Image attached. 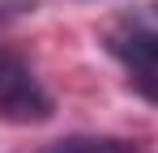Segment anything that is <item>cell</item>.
<instances>
[{
  "mask_svg": "<svg viewBox=\"0 0 158 153\" xmlns=\"http://www.w3.org/2000/svg\"><path fill=\"white\" fill-rule=\"evenodd\" d=\"M111 51L128 64V76L132 85L145 94V98L158 102V34H145V30H137L128 38H115Z\"/></svg>",
  "mask_w": 158,
  "mask_h": 153,
  "instance_id": "2",
  "label": "cell"
},
{
  "mask_svg": "<svg viewBox=\"0 0 158 153\" xmlns=\"http://www.w3.org/2000/svg\"><path fill=\"white\" fill-rule=\"evenodd\" d=\"M0 119L9 124H43L52 119V94L13 51H0Z\"/></svg>",
  "mask_w": 158,
  "mask_h": 153,
  "instance_id": "1",
  "label": "cell"
},
{
  "mask_svg": "<svg viewBox=\"0 0 158 153\" xmlns=\"http://www.w3.org/2000/svg\"><path fill=\"white\" fill-rule=\"evenodd\" d=\"M47 153H132V145L115 136H69V140H56Z\"/></svg>",
  "mask_w": 158,
  "mask_h": 153,
  "instance_id": "3",
  "label": "cell"
}]
</instances>
